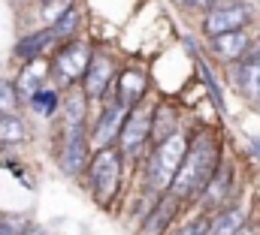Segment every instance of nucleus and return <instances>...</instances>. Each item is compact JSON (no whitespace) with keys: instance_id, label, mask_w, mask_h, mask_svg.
Listing matches in <instances>:
<instances>
[{"instance_id":"f257e3e1","label":"nucleus","mask_w":260,"mask_h":235,"mask_svg":"<svg viewBox=\"0 0 260 235\" xmlns=\"http://www.w3.org/2000/svg\"><path fill=\"white\" fill-rule=\"evenodd\" d=\"M218 163H221L218 139L212 133H200L197 139H191V145L185 151V160H182L179 172L173 178L170 193L176 199H197V196H203V190L212 181Z\"/></svg>"},{"instance_id":"f03ea898","label":"nucleus","mask_w":260,"mask_h":235,"mask_svg":"<svg viewBox=\"0 0 260 235\" xmlns=\"http://www.w3.org/2000/svg\"><path fill=\"white\" fill-rule=\"evenodd\" d=\"M124 154L118 145H106V148H94L88 169H85V184L88 193L94 196V202L100 208H112L115 196L121 193V181H124Z\"/></svg>"},{"instance_id":"7ed1b4c3","label":"nucleus","mask_w":260,"mask_h":235,"mask_svg":"<svg viewBox=\"0 0 260 235\" xmlns=\"http://www.w3.org/2000/svg\"><path fill=\"white\" fill-rule=\"evenodd\" d=\"M188 145H191V139H188V133H182V130H176L173 136H167L164 142L154 145V151H151L148 160H145V184H148L151 193H157V196H160V193H170L173 178H176L182 160H185Z\"/></svg>"},{"instance_id":"20e7f679","label":"nucleus","mask_w":260,"mask_h":235,"mask_svg":"<svg viewBox=\"0 0 260 235\" xmlns=\"http://www.w3.org/2000/svg\"><path fill=\"white\" fill-rule=\"evenodd\" d=\"M148 142H151V112L139 103L124 118V127H121V136H118V148H121V154L127 160H139Z\"/></svg>"},{"instance_id":"39448f33","label":"nucleus","mask_w":260,"mask_h":235,"mask_svg":"<svg viewBox=\"0 0 260 235\" xmlns=\"http://www.w3.org/2000/svg\"><path fill=\"white\" fill-rule=\"evenodd\" d=\"M91 46L88 43H82V40H67L64 46L58 49V55L52 60V75L61 82V85H73V82H79L82 75H85V69H88V60H91Z\"/></svg>"},{"instance_id":"423d86ee","label":"nucleus","mask_w":260,"mask_h":235,"mask_svg":"<svg viewBox=\"0 0 260 235\" xmlns=\"http://www.w3.org/2000/svg\"><path fill=\"white\" fill-rule=\"evenodd\" d=\"M115 72H118V66H115L112 52L94 49V52H91V60H88V69H85V75H82V91H85V97H88V100H103V97L109 94L112 82H115Z\"/></svg>"},{"instance_id":"0eeeda50","label":"nucleus","mask_w":260,"mask_h":235,"mask_svg":"<svg viewBox=\"0 0 260 235\" xmlns=\"http://www.w3.org/2000/svg\"><path fill=\"white\" fill-rule=\"evenodd\" d=\"M251 21V6L248 3H239V0H221L215 6H209V15L203 18V30L206 36H218V33H227V30H242L245 24Z\"/></svg>"},{"instance_id":"6e6552de","label":"nucleus","mask_w":260,"mask_h":235,"mask_svg":"<svg viewBox=\"0 0 260 235\" xmlns=\"http://www.w3.org/2000/svg\"><path fill=\"white\" fill-rule=\"evenodd\" d=\"M61 169L70 178H79L88 169L91 160V139L85 136V130H64V148H61Z\"/></svg>"},{"instance_id":"1a4fd4ad","label":"nucleus","mask_w":260,"mask_h":235,"mask_svg":"<svg viewBox=\"0 0 260 235\" xmlns=\"http://www.w3.org/2000/svg\"><path fill=\"white\" fill-rule=\"evenodd\" d=\"M127 106H121V103H109L100 118L94 121V130H91V145L94 148H106V145H118V136H121V127H124V118H127Z\"/></svg>"},{"instance_id":"9d476101","label":"nucleus","mask_w":260,"mask_h":235,"mask_svg":"<svg viewBox=\"0 0 260 235\" xmlns=\"http://www.w3.org/2000/svg\"><path fill=\"white\" fill-rule=\"evenodd\" d=\"M145 91H148V79H145V72L142 69H133V66H124L121 72H115V82H112V100L115 103H121V106H139L142 103V97H145Z\"/></svg>"},{"instance_id":"9b49d317","label":"nucleus","mask_w":260,"mask_h":235,"mask_svg":"<svg viewBox=\"0 0 260 235\" xmlns=\"http://www.w3.org/2000/svg\"><path fill=\"white\" fill-rule=\"evenodd\" d=\"M179 202H182V199H176L173 193H170V196L160 193V199L154 202V208H148V214L142 217L139 235H164L167 229H170L176 211H179Z\"/></svg>"},{"instance_id":"f8f14e48","label":"nucleus","mask_w":260,"mask_h":235,"mask_svg":"<svg viewBox=\"0 0 260 235\" xmlns=\"http://www.w3.org/2000/svg\"><path fill=\"white\" fill-rule=\"evenodd\" d=\"M209 46L221 60H239L248 52V33L245 30H227L218 36H209Z\"/></svg>"},{"instance_id":"ddd939ff","label":"nucleus","mask_w":260,"mask_h":235,"mask_svg":"<svg viewBox=\"0 0 260 235\" xmlns=\"http://www.w3.org/2000/svg\"><path fill=\"white\" fill-rule=\"evenodd\" d=\"M230 178H233L230 163H218L212 181H209L206 190H203V205H206V208H218V205L224 202V196H227V190H230Z\"/></svg>"},{"instance_id":"4468645a","label":"nucleus","mask_w":260,"mask_h":235,"mask_svg":"<svg viewBox=\"0 0 260 235\" xmlns=\"http://www.w3.org/2000/svg\"><path fill=\"white\" fill-rule=\"evenodd\" d=\"M52 43H55V36H52L49 27H46V30H37V33L18 40V46H15V58L21 60V63H30V60L43 58V52H46Z\"/></svg>"},{"instance_id":"2eb2a0df","label":"nucleus","mask_w":260,"mask_h":235,"mask_svg":"<svg viewBox=\"0 0 260 235\" xmlns=\"http://www.w3.org/2000/svg\"><path fill=\"white\" fill-rule=\"evenodd\" d=\"M52 72V66L49 63H43V58L30 60V63H24V69H21V75H18V94L21 97H30L37 88H43L46 85V75Z\"/></svg>"},{"instance_id":"dca6fc26","label":"nucleus","mask_w":260,"mask_h":235,"mask_svg":"<svg viewBox=\"0 0 260 235\" xmlns=\"http://www.w3.org/2000/svg\"><path fill=\"white\" fill-rule=\"evenodd\" d=\"M79 27H82V12H79L76 6H67L64 12L49 24L55 43H67V40H73V36L79 33Z\"/></svg>"},{"instance_id":"f3484780","label":"nucleus","mask_w":260,"mask_h":235,"mask_svg":"<svg viewBox=\"0 0 260 235\" xmlns=\"http://www.w3.org/2000/svg\"><path fill=\"white\" fill-rule=\"evenodd\" d=\"M85 106H88V97L82 88L70 91L67 97V112H64V130H85Z\"/></svg>"},{"instance_id":"a211bd4d","label":"nucleus","mask_w":260,"mask_h":235,"mask_svg":"<svg viewBox=\"0 0 260 235\" xmlns=\"http://www.w3.org/2000/svg\"><path fill=\"white\" fill-rule=\"evenodd\" d=\"M245 223V211L242 208H227L221 211L212 223H209V232L206 235H236Z\"/></svg>"},{"instance_id":"6ab92c4d","label":"nucleus","mask_w":260,"mask_h":235,"mask_svg":"<svg viewBox=\"0 0 260 235\" xmlns=\"http://www.w3.org/2000/svg\"><path fill=\"white\" fill-rule=\"evenodd\" d=\"M179 127H176V112L170 109V106H157L154 112H151V142L157 145V142H164L167 136H173Z\"/></svg>"},{"instance_id":"aec40b11","label":"nucleus","mask_w":260,"mask_h":235,"mask_svg":"<svg viewBox=\"0 0 260 235\" xmlns=\"http://www.w3.org/2000/svg\"><path fill=\"white\" fill-rule=\"evenodd\" d=\"M27 103H30V109L37 112L40 118H52L58 112V103H61V97H58V91L55 88H37L30 97H27Z\"/></svg>"},{"instance_id":"412c9836","label":"nucleus","mask_w":260,"mask_h":235,"mask_svg":"<svg viewBox=\"0 0 260 235\" xmlns=\"http://www.w3.org/2000/svg\"><path fill=\"white\" fill-rule=\"evenodd\" d=\"M27 139V124L18 115L0 118V145H21Z\"/></svg>"},{"instance_id":"4be33fe9","label":"nucleus","mask_w":260,"mask_h":235,"mask_svg":"<svg viewBox=\"0 0 260 235\" xmlns=\"http://www.w3.org/2000/svg\"><path fill=\"white\" fill-rule=\"evenodd\" d=\"M236 82L245 94L260 97V58H251L245 63H239V72H236Z\"/></svg>"},{"instance_id":"5701e85b","label":"nucleus","mask_w":260,"mask_h":235,"mask_svg":"<svg viewBox=\"0 0 260 235\" xmlns=\"http://www.w3.org/2000/svg\"><path fill=\"white\" fill-rule=\"evenodd\" d=\"M18 100H21L18 85L9 82V79H0V112H3V115H12V112L18 109Z\"/></svg>"},{"instance_id":"b1692460","label":"nucleus","mask_w":260,"mask_h":235,"mask_svg":"<svg viewBox=\"0 0 260 235\" xmlns=\"http://www.w3.org/2000/svg\"><path fill=\"white\" fill-rule=\"evenodd\" d=\"M40 3H43V18L49 15V24L64 12L67 6H73V0H40Z\"/></svg>"},{"instance_id":"393cba45","label":"nucleus","mask_w":260,"mask_h":235,"mask_svg":"<svg viewBox=\"0 0 260 235\" xmlns=\"http://www.w3.org/2000/svg\"><path fill=\"white\" fill-rule=\"evenodd\" d=\"M24 220L21 217H0V235H21Z\"/></svg>"},{"instance_id":"a878e982","label":"nucleus","mask_w":260,"mask_h":235,"mask_svg":"<svg viewBox=\"0 0 260 235\" xmlns=\"http://www.w3.org/2000/svg\"><path fill=\"white\" fill-rule=\"evenodd\" d=\"M209 232V220H203V217H197L191 223H185L182 229H176L173 235H206Z\"/></svg>"},{"instance_id":"bb28decb","label":"nucleus","mask_w":260,"mask_h":235,"mask_svg":"<svg viewBox=\"0 0 260 235\" xmlns=\"http://www.w3.org/2000/svg\"><path fill=\"white\" fill-rule=\"evenodd\" d=\"M185 6H197V9H209V6H215V3H221V0H182Z\"/></svg>"},{"instance_id":"cd10ccee","label":"nucleus","mask_w":260,"mask_h":235,"mask_svg":"<svg viewBox=\"0 0 260 235\" xmlns=\"http://www.w3.org/2000/svg\"><path fill=\"white\" fill-rule=\"evenodd\" d=\"M236 235H257V229H248V226L242 223V229H239V232H236Z\"/></svg>"},{"instance_id":"c85d7f7f","label":"nucleus","mask_w":260,"mask_h":235,"mask_svg":"<svg viewBox=\"0 0 260 235\" xmlns=\"http://www.w3.org/2000/svg\"><path fill=\"white\" fill-rule=\"evenodd\" d=\"M21 235H46V232H43V229H37V226H30V229H24Z\"/></svg>"},{"instance_id":"c756f323","label":"nucleus","mask_w":260,"mask_h":235,"mask_svg":"<svg viewBox=\"0 0 260 235\" xmlns=\"http://www.w3.org/2000/svg\"><path fill=\"white\" fill-rule=\"evenodd\" d=\"M254 151H257V154H260V142H254Z\"/></svg>"},{"instance_id":"7c9ffc66","label":"nucleus","mask_w":260,"mask_h":235,"mask_svg":"<svg viewBox=\"0 0 260 235\" xmlns=\"http://www.w3.org/2000/svg\"><path fill=\"white\" fill-rule=\"evenodd\" d=\"M0 118H3V112H0Z\"/></svg>"}]
</instances>
